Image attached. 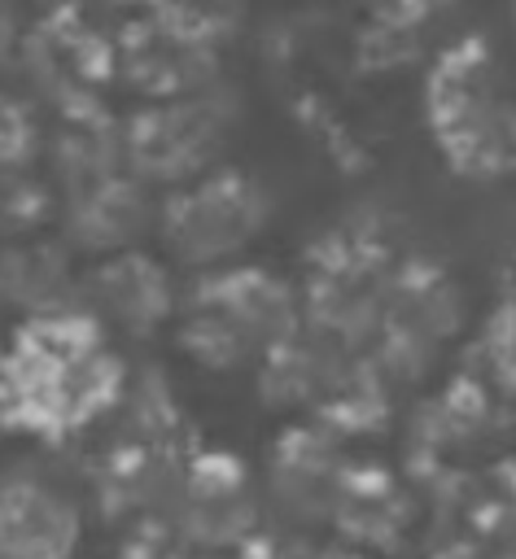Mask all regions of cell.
<instances>
[{
	"instance_id": "1",
	"label": "cell",
	"mask_w": 516,
	"mask_h": 559,
	"mask_svg": "<svg viewBox=\"0 0 516 559\" xmlns=\"http://www.w3.org/2000/svg\"><path fill=\"white\" fill-rule=\"evenodd\" d=\"M122 389V362L87 310H48L17 328L0 393L17 424L70 432L96 419Z\"/></svg>"
},
{
	"instance_id": "2",
	"label": "cell",
	"mask_w": 516,
	"mask_h": 559,
	"mask_svg": "<svg viewBox=\"0 0 516 559\" xmlns=\"http://www.w3.org/2000/svg\"><path fill=\"white\" fill-rule=\"evenodd\" d=\"M424 122L455 175H516V96L507 92L503 66L485 39H450L433 57L424 79Z\"/></svg>"
},
{
	"instance_id": "3",
	"label": "cell",
	"mask_w": 516,
	"mask_h": 559,
	"mask_svg": "<svg viewBox=\"0 0 516 559\" xmlns=\"http://www.w3.org/2000/svg\"><path fill=\"white\" fill-rule=\"evenodd\" d=\"M179 341L206 367H241L267 358L302 323V297L275 271L262 266H214L197 271L192 288L179 293Z\"/></svg>"
},
{
	"instance_id": "4",
	"label": "cell",
	"mask_w": 516,
	"mask_h": 559,
	"mask_svg": "<svg viewBox=\"0 0 516 559\" xmlns=\"http://www.w3.org/2000/svg\"><path fill=\"white\" fill-rule=\"evenodd\" d=\"M267 218L271 197L258 179H249L245 170H201L166 197L157 214V236L184 266L214 271L232 266L258 240Z\"/></svg>"
},
{
	"instance_id": "5",
	"label": "cell",
	"mask_w": 516,
	"mask_h": 559,
	"mask_svg": "<svg viewBox=\"0 0 516 559\" xmlns=\"http://www.w3.org/2000/svg\"><path fill=\"white\" fill-rule=\"evenodd\" d=\"M83 511L66 485L35 467L0 476V559H74Z\"/></svg>"
},
{
	"instance_id": "6",
	"label": "cell",
	"mask_w": 516,
	"mask_h": 559,
	"mask_svg": "<svg viewBox=\"0 0 516 559\" xmlns=\"http://www.w3.org/2000/svg\"><path fill=\"white\" fill-rule=\"evenodd\" d=\"M87 280H92L87 284V314L101 328L118 323L127 332H153L179 306V293L171 288L166 266H157L144 253H114Z\"/></svg>"
},
{
	"instance_id": "7",
	"label": "cell",
	"mask_w": 516,
	"mask_h": 559,
	"mask_svg": "<svg viewBox=\"0 0 516 559\" xmlns=\"http://www.w3.org/2000/svg\"><path fill=\"white\" fill-rule=\"evenodd\" d=\"M485 354L494 358L499 376L516 380V310H503L485 332Z\"/></svg>"
}]
</instances>
